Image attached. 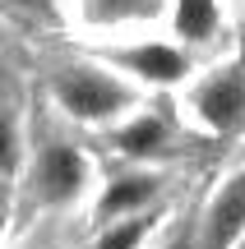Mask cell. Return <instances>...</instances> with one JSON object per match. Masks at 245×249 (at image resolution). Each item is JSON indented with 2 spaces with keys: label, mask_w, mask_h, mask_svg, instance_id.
I'll list each match as a JSON object with an SVG mask.
<instances>
[{
  "label": "cell",
  "mask_w": 245,
  "mask_h": 249,
  "mask_svg": "<svg viewBox=\"0 0 245 249\" xmlns=\"http://www.w3.org/2000/svg\"><path fill=\"white\" fill-rule=\"evenodd\" d=\"M46 83H51L56 107L79 124H120L125 116H134L139 102H144V92L125 74L102 65L93 51L60 55L51 65V74H46Z\"/></svg>",
  "instance_id": "cell-1"
},
{
  "label": "cell",
  "mask_w": 245,
  "mask_h": 249,
  "mask_svg": "<svg viewBox=\"0 0 245 249\" xmlns=\"http://www.w3.org/2000/svg\"><path fill=\"white\" fill-rule=\"evenodd\" d=\"M102 65L125 74L139 92L144 88H185L194 79V51L181 46L171 33H148V37H125V42H102L93 46Z\"/></svg>",
  "instance_id": "cell-2"
},
{
  "label": "cell",
  "mask_w": 245,
  "mask_h": 249,
  "mask_svg": "<svg viewBox=\"0 0 245 249\" xmlns=\"http://www.w3.org/2000/svg\"><path fill=\"white\" fill-rule=\"evenodd\" d=\"M70 23L102 42H125L148 37L167 28V0H65Z\"/></svg>",
  "instance_id": "cell-3"
},
{
  "label": "cell",
  "mask_w": 245,
  "mask_h": 249,
  "mask_svg": "<svg viewBox=\"0 0 245 249\" xmlns=\"http://www.w3.org/2000/svg\"><path fill=\"white\" fill-rule=\"evenodd\" d=\"M88 176H93V166H88V157H83L79 143L46 139L42 148H37V157H33V176L28 180H33L37 203L70 208V203H79V198L88 194Z\"/></svg>",
  "instance_id": "cell-4"
},
{
  "label": "cell",
  "mask_w": 245,
  "mask_h": 249,
  "mask_svg": "<svg viewBox=\"0 0 245 249\" xmlns=\"http://www.w3.org/2000/svg\"><path fill=\"white\" fill-rule=\"evenodd\" d=\"M190 111L204 129L231 134L245 120V65H218L190 79Z\"/></svg>",
  "instance_id": "cell-5"
},
{
  "label": "cell",
  "mask_w": 245,
  "mask_h": 249,
  "mask_svg": "<svg viewBox=\"0 0 245 249\" xmlns=\"http://www.w3.org/2000/svg\"><path fill=\"white\" fill-rule=\"evenodd\" d=\"M241 240H245V166L213 194L208 213H204L199 249H236Z\"/></svg>",
  "instance_id": "cell-6"
},
{
  "label": "cell",
  "mask_w": 245,
  "mask_h": 249,
  "mask_svg": "<svg viewBox=\"0 0 245 249\" xmlns=\"http://www.w3.org/2000/svg\"><path fill=\"white\" fill-rule=\"evenodd\" d=\"M167 33L181 46H208L222 33V0H167Z\"/></svg>",
  "instance_id": "cell-7"
},
{
  "label": "cell",
  "mask_w": 245,
  "mask_h": 249,
  "mask_svg": "<svg viewBox=\"0 0 245 249\" xmlns=\"http://www.w3.org/2000/svg\"><path fill=\"white\" fill-rule=\"evenodd\" d=\"M111 143H116L125 157L144 161V157H157V152L171 143V124H167L162 111H144V107H139L134 116H125L120 124H111Z\"/></svg>",
  "instance_id": "cell-8"
},
{
  "label": "cell",
  "mask_w": 245,
  "mask_h": 249,
  "mask_svg": "<svg viewBox=\"0 0 245 249\" xmlns=\"http://www.w3.org/2000/svg\"><path fill=\"white\" fill-rule=\"evenodd\" d=\"M157 189H162V180L148 176V171L120 176V180H111V185H107V194H102V203H97V217H102V222L139 217V213H148V203L157 198Z\"/></svg>",
  "instance_id": "cell-9"
},
{
  "label": "cell",
  "mask_w": 245,
  "mask_h": 249,
  "mask_svg": "<svg viewBox=\"0 0 245 249\" xmlns=\"http://www.w3.org/2000/svg\"><path fill=\"white\" fill-rule=\"evenodd\" d=\"M148 231H153V217H148V213H139V217H120V222H102L97 245H93V249H139Z\"/></svg>",
  "instance_id": "cell-10"
},
{
  "label": "cell",
  "mask_w": 245,
  "mask_h": 249,
  "mask_svg": "<svg viewBox=\"0 0 245 249\" xmlns=\"http://www.w3.org/2000/svg\"><path fill=\"white\" fill-rule=\"evenodd\" d=\"M0 9L5 14H14L19 23H51L60 9H56V0H0Z\"/></svg>",
  "instance_id": "cell-11"
},
{
  "label": "cell",
  "mask_w": 245,
  "mask_h": 249,
  "mask_svg": "<svg viewBox=\"0 0 245 249\" xmlns=\"http://www.w3.org/2000/svg\"><path fill=\"white\" fill-rule=\"evenodd\" d=\"M14 157H19V129H14V116L0 107V180L14 171Z\"/></svg>",
  "instance_id": "cell-12"
},
{
  "label": "cell",
  "mask_w": 245,
  "mask_h": 249,
  "mask_svg": "<svg viewBox=\"0 0 245 249\" xmlns=\"http://www.w3.org/2000/svg\"><path fill=\"white\" fill-rule=\"evenodd\" d=\"M0 231H5V203H0Z\"/></svg>",
  "instance_id": "cell-13"
},
{
  "label": "cell",
  "mask_w": 245,
  "mask_h": 249,
  "mask_svg": "<svg viewBox=\"0 0 245 249\" xmlns=\"http://www.w3.org/2000/svg\"><path fill=\"white\" fill-rule=\"evenodd\" d=\"M176 249H190V245H176Z\"/></svg>",
  "instance_id": "cell-14"
},
{
  "label": "cell",
  "mask_w": 245,
  "mask_h": 249,
  "mask_svg": "<svg viewBox=\"0 0 245 249\" xmlns=\"http://www.w3.org/2000/svg\"><path fill=\"white\" fill-rule=\"evenodd\" d=\"M236 249H245V240H241V245H236Z\"/></svg>",
  "instance_id": "cell-15"
}]
</instances>
